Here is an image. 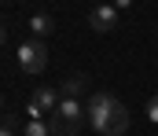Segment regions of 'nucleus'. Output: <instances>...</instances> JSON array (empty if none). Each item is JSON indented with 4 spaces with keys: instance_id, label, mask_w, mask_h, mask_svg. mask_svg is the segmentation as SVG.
<instances>
[{
    "instance_id": "obj_1",
    "label": "nucleus",
    "mask_w": 158,
    "mask_h": 136,
    "mask_svg": "<svg viewBox=\"0 0 158 136\" xmlns=\"http://www.w3.org/2000/svg\"><path fill=\"white\" fill-rule=\"evenodd\" d=\"M85 118L99 136H121L129 133V110L114 92H96L85 99Z\"/></svg>"
},
{
    "instance_id": "obj_2",
    "label": "nucleus",
    "mask_w": 158,
    "mask_h": 136,
    "mask_svg": "<svg viewBox=\"0 0 158 136\" xmlns=\"http://www.w3.org/2000/svg\"><path fill=\"white\" fill-rule=\"evenodd\" d=\"M48 66V48L40 37H30V41H22L19 44V70L22 74H40Z\"/></svg>"
},
{
    "instance_id": "obj_3",
    "label": "nucleus",
    "mask_w": 158,
    "mask_h": 136,
    "mask_svg": "<svg viewBox=\"0 0 158 136\" xmlns=\"http://www.w3.org/2000/svg\"><path fill=\"white\" fill-rule=\"evenodd\" d=\"M88 26H92L96 33H110V30H118V7H114V4H99V7H92V11H88Z\"/></svg>"
},
{
    "instance_id": "obj_4",
    "label": "nucleus",
    "mask_w": 158,
    "mask_h": 136,
    "mask_svg": "<svg viewBox=\"0 0 158 136\" xmlns=\"http://www.w3.org/2000/svg\"><path fill=\"white\" fill-rule=\"evenodd\" d=\"M55 107H59V92L55 89H37L33 99H30V114L33 118H40L44 110H55Z\"/></svg>"
},
{
    "instance_id": "obj_5",
    "label": "nucleus",
    "mask_w": 158,
    "mask_h": 136,
    "mask_svg": "<svg viewBox=\"0 0 158 136\" xmlns=\"http://www.w3.org/2000/svg\"><path fill=\"white\" fill-rule=\"evenodd\" d=\"M48 133H52V136H77L81 125H74L70 118H63L59 110H52V118H48Z\"/></svg>"
},
{
    "instance_id": "obj_6",
    "label": "nucleus",
    "mask_w": 158,
    "mask_h": 136,
    "mask_svg": "<svg viewBox=\"0 0 158 136\" xmlns=\"http://www.w3.org/2000/svg\"><path fill=\"white\" fill-rule=\"evenodd\" d=\"M85 89H88V81H85V77H66V81H63V89H59V96H63V99H81Z\"/></svg>"
},
{
    "instance_id": "obj_7",
    "label": "nucleus",
    "mask_w": 158,
    "mask_h": 136,
    "mask_svg": "<svg viewBox=\"0 0 158 136\" xmlns=\"http://www.w3.org/2000/svg\"><path fill=\"white\" fill-rule=\"evenodd\" d=\"M30 30H33L37 37H48V33L55 30V22H52V15H44V11H40V15H33V19H30Z\"/></svg>"
},
{
    "instance_id": "obj_8",
    "label": "nucleus",
    "mask_w": 158,
    "mask_h": 136,
    "mask_svg": "<svg viewBox=\"0 0 158 136\" xmlns=\"http://www.w3.org/2000/svg\"><path fill=\"white\" fill-rule=\"evenodd\" d=\"M22 136H52L48 133V122H40V118H33L26 129H22Z\"/></svg>"
},
{
    "instance_id": "obj_9",
    "label": "nucleus",
    "mask_w": 158,
    "mask_h": 136,
    "mask_svg": "<svg viewBox=\"0 0 158 136\" xmlns=\"http://www.w3.org/2000/svg\"><path fill=\"white\" fill-rule=\"evenodd\" d=\"M147 118L158 125V96H151V99H147Z\"/></svg>"
},
{
    "instance_id": "obj_10",
    "label": "nucleus",
    "mask_w": 158,
    "mask_h": 136,
    "mask_svg": "<svg viewBox=\"0 0 158 136\" xmlns=\"http://www.w3.org/2000/svg\"><path fill=\"white\" fill-rule=\"evenodd\" d=\"M110 4H114V7H118V11H129V7H132V4H136V0H110Z\"/></svg>"
},
{
    "instance_id": "obj_11",
    "label": "nucleus",
    "mask_w": 158,
    "mask_h": 136,
    "mask_svg": "<svg viewBox=\"0 0 158 136\" xmlns=\"http://www.w3.org/2000/svg\"><path fill=\"white\" fill-rule=\"evenodd\" d=\"M0 136H15V133H11V125H7V122L0 125Z\"/></svg>"
},
{
    "instance_id": "obj_12",
    "label": "nucleus",
    "mask_w": 158,
    "mask_h": 136,
    "mask_svg": "<svg viewBox=\"0 0 158 136\" xmlns=\"http://www.w3.org/2000/svg\"><path fill=\"white\" fill-rule=\"evenodd\" d=\"M4 41H7V30H4V22H0V44H4Z\"/></svg>"
},
{
    "instance_id": "obj_13",
    "label": "nucleus",
    "mask_w": 158,
    "mask_h": 136,
    "mask_svg": "<svg viewBox=\"0 0 158 136\" xmlns=\"http://www.w3.org/2000/svg\"><path fill=\"white\" fill-rule=\"evenodd\" d=\"M0 99H4V96H0Z\"/></svg>"
}]
</instances>
